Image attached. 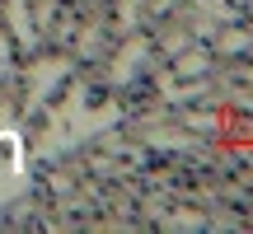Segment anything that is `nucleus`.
<instances>
[{"mask_svg":"<svg viewBox=\"0 0 253 234\" xmlns=\"http://www.w3.org/2000/svg\"><path fill=\"white\" fill-rule=\"evenodd\" d=\"M14 164H19V145L9 136H0V169H14Z\"/></svg>","mask_w":253,"mask_h":234,"instance_id":"1","label":"nucleus"}]
</instances>
